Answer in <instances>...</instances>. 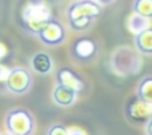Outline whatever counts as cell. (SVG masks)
Returning <instances> with one entry per match:
<instances>
[{
  "label": "cell",
  "instance_id": "cell-1",
  "mask_svg": "<svg viewBox=\"0 0 152 135\" xmlns=\"http://www.w3.org/2000/svg\"><path fill=\"white\" fill-rule=\"evenodd\" d=\"M102 8L94 0H77L69 5L66 18L74 31H86L101 14Z\"/></svg>",
  "mask_w": 152,
  "mask_h": 135
},
{
  "label": "cell",
  "instance_id": "cell-2",
  "mask_svg": "<svg viewBox=\"0 0 152 135\" xmlns=\"http://www.w3.org/2000/svg\"><path fill=\"white\" fill-rule=\"evenodd\" d=\"M50 18H51L50 8L42 0L30 1L24 8L21 14V21L25 30L32 34H37V32Z\"/></svg>",
  "mask_w": 152,
  "mask_h": 135
},
{
  "label": "cell",
  "instance_id": "cell-3",
  "mask_svg": "<svg viewBox=\"0 0 152 135\" xmlns=\"http://www.w3.org/2000/svg\"><path fill=\"white\" fill-rule=\"evenodd\" d=\"M5 127L11 135H32L34 130V118L27 109L17 107L7 112Z\"/></svg>",
  "mask_w": 152,
  "mask_h": 135
},
{
  "label": "cell",
  "instance_id": "cell-4",
  "mask_svg": "<svg viewBox=\"0 0 152 135\" xmlns=\"http://www.w3.org/2000/svg\"><path fill=\"white\" fill-rule=\"evenodd\" d=\"M39 40L46 46H57L65 40L66 32L63 24L53 18H50L42 28L37 32Z\"/></svg>",
  "mask_w": 152,
  "mask_h": 135
},
{
  "label": "cell",
  "instance_id": "cell-5",
  "mask_svg": "<svg viewBox=\"0 0 152 135\" xmlns=\"http://www.w3.org/2000/svg\"><path fill=\"white\" fill-rule=\"evenodd\" d=\"M32 83V78L30 72L24 68H13L8 71L7 77L5 79L6 88L17 95L25 94L28 91Z\"/></svg>",
  "mask_w": 152,
  "mask_h": 135
},
{
  "label": "cell",
  "instance_id": "cell-6",
  "mask_svg": "<svg viewBox=\"0 0 152 135\" xmlns=\"http://www.w3.org/2000/svg\"><path fill=\"white\" fill-rule=\"evenodd\" d=\"M56 84L65 85L72 90H75L77 94L83 90L84 82L83 79L70 68H61L58 69L56 73Z\"/></svg>",
  "mask_w": 152,
  "mask_h": 135
},
{
  "label": "cell",
  "instance_id": "cell-7",
  "mask_svg": "<svg viewBox=\"0 0 152 135\" xmlns=\"http://www.w3.org/2000/svg\"><path fill=\"white\" fill-rule=\"evenodd\" d=\"M151 108L152 103L141 101L137 97L135 99L131 101V103L127 105L126 114L135 122H146L151 118Z\"/></svg>",
  "mask_w": 152,
  "mask_h": 135
},
{
  "label": "cell",
  "instance_id": "cell-8",
  "mask_svg": "<svg viewBox=\"0 0 152 135\" xmlns=\"http://www.w3.org/2000/svg\"><path fill=\"white\" fill-rule=\"evenodd\" d=\"M71 52L78 60H89L96 54V44L89 38H80L72 44Z\"/></svg>",
  "mask_w": 152,
  "mask_h": 135
},
{
  "label": "cell",
  "instance_id": "cell-9",
  "mask_svg": "<svg viewBox=\"0 0 152 135\" xmlns=\"http://www.w3.org/2000/svg\"><path fill=\"white\" fill-rule=\"evenodd\" d=\"M77 97V92L65 85L56 84L52 90V99L58 107H70L74 104Z\"/></svg>",
  "mask_w": 152,
  "mask_h": 135
},
{
  "label": "cell",
  "instance_id": "cell-10",
  "mask_svg": "<svg viewBox=\"0 0 152 135\" xmlns=\"http://www.w3.org/2000/svg\"><path fill=\"white\" fill-rule=\"evenodd\" d=\"M134 44L139 52L142 54H151L152 53V30L147 27L138 33L134 37Z\"/></svg>",
  "mask_w": 152,
  "mask_h": 135
},
{
  "label": "cell",
  "instance_id": "cell-11",
  "mask_svg": "<svg viewBox=\"0 0 152 135\" xmlns=\"http://www.w3.org/2000/svg\"><path fill=\"white\" fill-rule=\"evenodd\" d=\"M31 66L36 72L40 75H45L50 72L52 69L51 57L45 52H37L31 59Z\"/></svg>",
  "mask_w": 152,
  "mask_h": 135
},
{
  "label": "cell",
  "instance_id": "cell-12",
  "mask_svg": "<svg viewBox=\"0 0 152 135\" xmlns=\"http://www.w3.org/2000/svg\"><path fill=\"white\" fill-rule=\"evenodd\" d=\"M137 97L141 101L152 103V77H144L137 86Z\"/></svg>",
  "mask_w": 152,
  "mask_h": 135
},
{
  "label": "cell",
  "instance_id": "cell-13",
  "mask_svg": "<svg viewBox=\"0 0 152 135\" xmlns=\"http://www.w3.org/2000/svg\"><path fill=\"white\" fill-rule=\"evenodd\" d=\"M133 13L150 19L152 17V0H134Z\"/></svg>",
  "mask_w": 152,
  "mask_h": 135
},
{
  "label": "cell",
  "instance_id": "cell-14",
  "mask_svg": "<svg viewBox=\"0 0 152 135\" xmlns=\"http://www.w3.org/2000/svg\"><path fill=\"white\" fill-rule=\"evenodd\" d=\"M128 25H129L131 31L134 32V33H138V32H140V31H142V30L150 27V25H148V19H146V18H144V17H140V15H137V14H134V13H133L132 17L129 18Z\"/></svg>",
  "mask_w": 152,
  "mask_h": 135
},
{
  "label": "cell",
  "instance_id": "cell-15",
  "mask_svg": "<svg viewBox=\"0 0 152 135\" xmlns=\"http://www.w3.org/2000/svg\"><path fill=\"white\" fill-rule=\"evenodd\" d=\"M46 135H68V128L62 123H56L49 128Z\"/></svg>",
  "mask_w": 152,
  "mask_h": 135
},
{
  "label": "cell",
  "instance_id": "cell-16",
  "mask_svg": "<svg viewBox=\"0 0 152 135\" xmlns=\"http://www.w3.org/2000/svg\"><path fill=\"white\" fill-rule=\"evenodd\" d=\"M8 71H10V69H7V68L0 65V81H5V79H6Z\"/></svg>",
  "mask_w": 152,
  "mask_h": 135
},
{
  "label": "cell",
  "instance_id": "cell-17",
  "mask_svg": "<svg viewBox=\"0 0 152 135\" xmlns=\"http://www.w3.org/2000/svg\"><path fill=\"white\" fill-rule=\"evenodd\" d=\"M151 127H152V118H150V120H147V121H146V124H145L146 135H152V131H151Z\"/></svg>",
  "mask_w": 152,
  "mask_h": 135
},
{
  "label": "cell",
  "instance_id": "cell-18",
  "mask_svg": "<svg viewBox=\"0 0 152 135\" xmlns=\"http://www.w3.org/2000/svg\"><path fill=\"white\" fill-rule=\"evenodd\" d=\"M94 1H96L101 6H106V5H109V4L114 2V0H94Z\"/></svg>",
  "mask_w": 152,
  "mask_h": 135
},
{
  "label": "cell",
  "instance_id": "cell-19",
  "mask_svg": "<svg viewBox=\"0 0 152 135\" xmlns=\"http://www.w3.org/2000/svg\"><path fill=\"white\" fill-rule=\"evenodd\" d=\"M6 54V47L0 43V59Z\"/></svg>",
  "mask_w": 152,
  "mask_h": 135
},
{
  "label": "cell",
  "instance_id": "cell-20",
  "mask_svg": "<svg viewBox=\"0 0 152 135\" xmlns=\"http://www.w3.org/2000/svg\"><path fill=\"white\" fill-rule=\"evenodd\" d=\"M2 135H11V134H8V133H6V134H2Z\"/></svg>",
  "mask_w": 152,
  "mask_h": 135
}]
</instances>
